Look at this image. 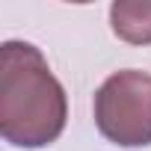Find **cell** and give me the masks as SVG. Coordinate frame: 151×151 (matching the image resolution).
Instances as JSON below:
<instances>
[{"mask_svg": "<svg viewBox=\"0 0 151 151\" xmlns=\"http://www.w3.org/2000/svg\"><path fill=\"white\" fill-rule=\"evenodd\" d=\"M68 122V98L45 53L30 42L0 47V133L15 148L56 142Z\"/></svg>", "mask_w": 151, "mask_h": 151, "instance_id": "cell-1", "label": "cell"}, {"mask_svg": "<svg viewBox=\"0 0 151 151\" xmlns=\"http://www.w3.org/2000/svg\"><path fill=\"white\" fill-rule=\"evenodd\" d=\"M113 33L127 45H151V3L119 0L110 6Z\"/></svg>", "mask_w": 151, "mask_h": 151, "instance_id": "cell-3", "label": "cell"}, {"mask_svg": "<svg viewBox=\"0 0 151 151\" xmlns=\"http://www.w3.org/2000/svg\"><path fill=\"white\" fill-rule=\"evenodd\" d=\"M92 110L98 130L110 142L122 148L151 145V74L136 68L110 74L95 92Z\"/></svg>", "mask_w": 151, "mask_h": 151, "instance_id": "cell-2", "label": "cell"}]
</instances>
